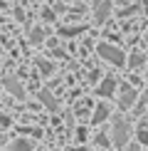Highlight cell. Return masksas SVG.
I'll use <instances>...</instances> for the list:
<instances>
[{
    "label": "cell",
    "instance_id": "cell-6",
    "mask_svg": "<svg viewBox=\"0 0 148 151\" xmlns=\"http://www.w3.org/2000/svg\"><path fill=\"white\" fill-rule=\"evenodd\" d=\"M106 116H109V106H106V104H99V106H96V111H94V119H91V122H94V124H99L101 119H106Z\"/></svg>",
    "mask_w": 148,
    "mask_h": 151
},
{
    "label": "cell",
    "instance_id": "cell-10",
    "mask_svg": "<svg viewBox=\"0 0 148 151\" xmlns=\"http://www.w3.org/2000/svg\"><path fill=\"white\" fill-rule=\"evenodd\" d=\"M138 139L143 141V144H148V131H141V134H138Z\"/></svg>",
    "mask_w": 148,
    "mask_h": 151
},
{
    "label": "cell",
    "instance_id": "cell-5",
    "mask_svg": "<svg viewBox=\"0 0 148 151\" xmlns=\"http://www.w3.org/2000/svg\"><path fill=\"white\" fill-rule=\"evenodd\" d=\"M114 89H116V82L114 79H104L101 82V87H99V94H101V97H109V94H114Z\"/></svg>",
    "mask_w": 148,
    "mask_h": 151
},
{
    "label": "cell",
    "instance_id": "cell-11",
    "mask_svg": "<svg viewBox=\"0 0 148 151\" xmlns=\"http://www.w3.org/2000/svg\"><path fill=\"white\" fill-rule=\"evenodd\" d=\"M74 151H84V149H74Z\"/></svg>",
    "mask_w": 148,
    "mask_h": 151
},
{
    "label": "cell",
    "instance_id": "cell-3",
    "mask_svg": "<svg viewBox=\"0 0 148 151\" xmlns=\"http://www.w3.org/2000/svg\"><path fill=\"white\" fill-rule=\"evenodd\" d=\"M136 99V92L131 87H121V106H131Z\"/></svg>",
    "mask_w": 148,
    "mask_h": 151
},
{
    "label": "cell",
    "instance_id": "cell-2",
    "mask_svg": "<svg viewBox=\"0 0 148 151\" xmlns=\"http://www.w3.org/2000/svg\"><path fill=\"white\" fill-rule=\"evenodd\" d=\"M111 139H114L116 146H123V144L128 141V124L123 122V119H116L114 122V136H111Z\"/></svg>",
    "mask_w": 148,
    "mask_h": 151
},
{
    "label": "cell",
    "instance_id": "cell-9",
    "mask_svg": "<svg viewBox=\"0 0 148 151\" xmlns=\"http://www.w3.org/2000/svg\"><path fill=\"white\" fill-rule=\"evenodd\" d=\"M32 40H35V42L42 40V32H40V30H35V32H32Z\"/></svg>",
    "mask_w": 148,
    "mask_h": 151
},
{
    "label": "cell",
    "instance_id": "cell-1",
    "mask_svg": "<svg viewBox=\"0 0 148 151\" xmlns=\"http://www.w3.org/2000/svg\"><path fill=\"white\" fill-rule=\"evenodd\" d=\"M99 55H101L104 60H109L111 65H123V52L119 47H114V45H99Z\"/></svg>",
    "mask_w": 148,
    "mask_h": 151
},
{
    "label": "cell",
    "instance_id": "cell-4",
    "mask_svg": "<svg viewBox=\"0 0 148 151\" xmlns=\"http://www.w3.org/2000/svg\"><path fill=\"white\" fill-rule=\"evenodd\" d=\"M8 151H32V144H30L27 139H17V141H12Z\"/></svg>",
    "mask_w": 148,
    "mask_h": 151
},
{
    "label": "cell",
    "instance_id": "cell-7",
    "mask_svg": "<svg viewBox=\"0 0 148 151\" xmlns=\"http://www.w3.org/2000/svg\"><path fill=\"white\" fill-rule=\"evenodd\" d=\"M109 10H111V5H109V3H101V5L96 8V20H99V22L106 20V17H109Z\"/></svg>",
    "mask_w": 148,
    "mask_h": 151
},
{
    "label": "cell",
    "instance_id": "cell-8",
    "mask_svg": "<svg viewBox=\"0 0 148 151\" xmlns=\"http://www.w3.org/2000/svg\"><path fill=\"white\" fill-rule=\"evenodd\" d=\"M143 62H146V57H143V55H138V52H136L133 57H131V65H133V67H141Z\"/></svg>",
    "mask_w": 148,
    "mask_h": 151
}]
</instances>
